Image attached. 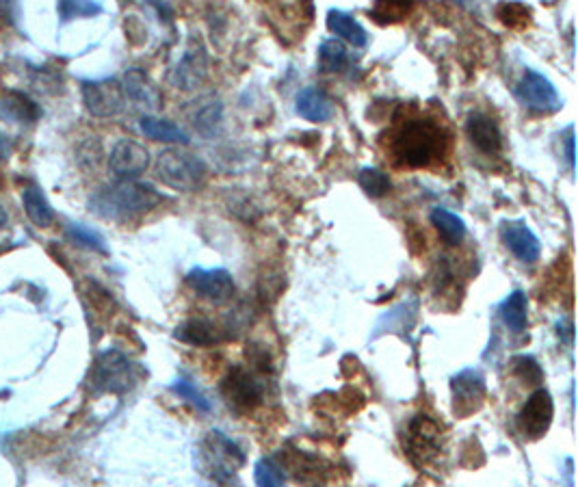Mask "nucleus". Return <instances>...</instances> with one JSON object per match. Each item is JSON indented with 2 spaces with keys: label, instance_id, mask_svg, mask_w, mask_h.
<instances>
[{
  "label": "nucleus",
  "instance_id": "obj_1",
  "mask_svg": "<svg viewBox=\"0 0 578 487\" xmlns=\"http://www.w3.org/2000/svg\"><path fill=\"white\" fill-rule=\"evenodd\" d=\"M165 200V195L156 191L152 184L133 180H120L111 187L100 189L89 200V210L96 217L111 221H130L150 213Z\"/></svg>",
  "mask_w": 578,
  "mask_h": 487
},
{
  "label": "nucleus",
  "instance_id": "obj_2",
  "mask_svg": "<svg viewBox=\"0 0 578 487\" xmlns=\"http://www.w3.org/2000/svg\"><path fill=\"white\" fill-rule=\"evenodd\" d=\"M390 150L397 163L403 167H429L440 161L446 150L444 130L429 120H410L397 130Z\"/></svg>",
  "mask_w": 578,
  "mask_h": 487
},
{
  "label": "nucleus",
  "instance_id": "obj_3",
  "mask_svg": "<svg viewBox=\"0 0 578 487\" xmlns=\"http://www.w3.org/2000/svg\"><path fill=\"white\" fill-rule=\"evenodd\" d=\"M245 464V453L226 433L213 429L197 449V466L210 481L232 483Z\"/></svg>",
  "mask_w": 578,
  "mask_h": 487
},
{
  "label": "nucleus",
  "instance_id": "obj_4",
  "mask_svg": "<svg viewBox=\"0 0 578 487\" xmlns=\"http://www.w3.org/2000/svg\"><path fill=\"white\" fill-rule=\"evenodd\" d=\"M156 176L174 191H197L208 178V167L200 156L180 148H169L156 159Z\"/></svg>",
  "mask_w": 578,
  "mask_h": 487
},
{
  "label": "nucleus",
  "instance_id": "obj_5",
  "mask_svg": "<svg viewBox=\"0 0 578 487\" xmlns=\"http://www.w3.org/2000/svg\"><path fill=\"white\" fill-rule=\"evenodd\" d=\"M139 384V368L126 353L111 349L96 360L89 375V386L98 394H126Z\"/></svg>",
  "mask_w": 578,
  "mask_h": 487
},
{
  "label": "nucleus",
  "instance_id": "obj_6",
  "mask_svg": "<svg viewBox=\"0 0 578 487\" xmlns=\"http://www.w3.org/2000/svg\"><path fill=\"white\" fill-rule=\"evenodd\" d=\"M403 449L416 466L429 464L442 449V427L425 414L414 416L403 436Z\"/></svg>",
  "mask_w": 578,
  "mask_h": 487
},
{
  "label": "nucleus",
  "instance_id": "obj_7",
  "mask_svg": "<svg viewBox=\"0 0 578 487\" xmlns=\"http://www.w3.org/2000/svg\"><path fill=\"white\" fill-rule=\"evenodd\" d=\"M221 394L232 410L252 412L265 399V386L252 371L234 366L221 381Z\"/></svg>",
  "mask_w": 578,
  "mask_h": 487
},
{
  "label": "nucleus",
  "instance_id": "obj_8",
  "mask_svg": "<svg viewBox=\"0 0 578 487\" xmlns=\"http://www.w3.org/2000/svg\"><path fill=\"white\" fill-rule=\"evenodd\" d=\"M83 104L94 117H115L126 107V94L120 81L115 78H104V81H85L83 87Z\"/></svg>",
  "mask_w": 578,
  "mask_h": 487
},
{
  "label": "nucleus",
  "instance_id": "obj_9",
  "mask_svg": "<svg viewBox=\"0 0 578 487\" xmlns=\"http://www.w3.org/2000/svg\"><path fill=\"white\" fill-rule=\"evenodd\" d=\"M451 394H453V412L459 418H468L479 412L485 403V377L477 368H464L451 377Z\"/></svg>",
  "mask_w": 578,
  "mask_h": 487
},
{
  "label": "nucleus",
  "instance_id": "obj_10",
  "mask_svg": "<svg viewBox=\"0 0 578 487\" xmlns=\"http://www.w3.org/2000/svg\"><path fill=\"white\" fill-rule=\"evenodd\" d=\"M518 98L522 100L524 107H529L537 113H557L563 107V100L559 96L557 87L550 83V78L542 72L527 70L522 76L516 89Z\"/></svg>",
  "mask_w": 578,
  "mask_h": 487
},
{
  "label": "nucleus",
  "instance_id": "obj_11",
  "mask_svg": "<svg viewBox=\"0 0 578 487\" xmlns=\"http://www.w3.org/2000/svg\"><path fill=\"white\" fill-rule=\"evenodd\" d=\"M187 284L197 297H202L215 306L228 304L236 291L232 273L226 269H191L187 273Z\"/></svg>",
  "mask_w": 578,
  "mask_h": 487
},
{
  "label": "nucleus",
  "instance_id": "obj_12",
  "mask_svg": "<svg viewBox=\"0 0 578 487\" xmlns=\"http://www.w3.org/2000/svg\"><path fill=\"white\" fill-rule=\"evenodd\" d=\"M553 416H555V401L546 388H540L531 394L527 403H524L518 416V427L524 433V438L540 440L546 436L550 425H553Z\"/></svg>",
  "mask_w": 578,
  "mask_h": 487
},
{
  "label": "nucleus",
  "instance_id": "obj_13",
  "mask_svg": "<svg viewBox=\"0 0 578 487\" xmlns=\"http://www.w3.org/2000/svg\"><path fill=\"white\" fill-rule=\"evenodd\" d=\"M208 76V55H206V48L200 42V37H193L185 55L180 57V61L176 63V68L169 76V81H172L174 87L182 89V91H191L197 89Z\"/></svg>",
  "mask_w": 578,
  "mask_h": 487
},
{
  "label": "nucleus",
  "instance_id": "obj_14",
  "mask_svg": "<svg viewBox=\"0 0 578 487\" xmlns=\"http://www.w3.org/2000/svg\"><path fill=\"white\" fill-rule=\"evenodd\" d=\"M109 167L120 180L139 178L150 167V152L133 139H120L111 150Z\"/></svg>",
  "mask_w": 578,
  "mask_h": 487
},
{
  "label": "nucleus",
  "instance_id": "obj_15",
  "mask_svg": "<svg viewBox=\"0 0 578 487\" xmlns=\"http://www.w3.org/2000/svg\"><path fill=\"white\" fill-rule=\"evenodd\" d=\"M503 243L520 262H537L542 256V245L535 232L527 226V221H505L501 226Z\"/></svg>",
  "mask_w": 578,
  "mask_h": 487
},
{
  "label": "nucleus",
  "instance_id": "obj_16",
  "mask_svg": "<svg viewBox=\"0 0 578 487\" xmlns=\"http://www.w3.org/2000/svg\"><path fill=\"white\" fill-rule=\"evenodd\" d=\"M466 133L472 146L483 154L494 156L503 150V133L490 115H485L481 111L470 113L466 122Z\"/></svg>",
  "mask_w": 578,
  "mask_h": 487
},
{
  "label": "nucleus",
  "instance_id": "obj_17",
  "mask_svg": "<svg viewBox=\"0 0 578 487\" xmlns=\"http://www.w3.org/2000/svg\"><path fill=\"white\" fill-rule=\"evenodd\" d=\"M124 94L133 100L137 107L146 109V111H159L163 98H161V91L152 83V78L139 70V68H130L124 74Z\"/></svg>",
  "mask_w": 578,
  "mask_h": 487
},
{
  "label": "nucleus",
  "instance_id": "obj_18",
  "mask_svg": "<svg viewBox=\"0 0 578 487\" xmlns=\"http://www.w3.org/2000/svg\"><path fill=\"white\" fill-rule=\"evenodd\" d=\"M174 336L180 342H187V345L193 347H208V345H217L223 338H226V332L215 323L206 317H193L187 319L185 323H180L176 327Z\"/></svg>",
  "mask_w": 578,
  "mask_h": 487
},
{
  "label": "nucleus",
  "instance_id": "obj_19",
  "mask_svg": "<svg viewBox=\"0 0 578 487\" xmlns=\"http://www.w3.org/2000/svg\"><path fill=\"white\" fill-rule=\"evenodd\" d=\"M297 113L308 122H330L334 117V102L319 87H304L295 100Z\"/></svg>",
  "mask_w": 578,
  "mask_h": 487
},
{
  "label": "nucleus",
  "instance_id": "obj_20",
  "mask_svg": "<svg viewBox=\"0 0 578 487\" xmlns=\"http://www.w3.org/2000/svg\"><path fill=\"white\" fill-rule=\"evenodd\" d=\"M0 117L13 124H35L42 117V109L22 91H9L0 98Z\"/></svg>",
  "mask_w": 578,
  "mask_h": 487
},
{
  "label": "nucleus",
  "instance_id": "obj_21",
  "mask_svg": "<svg viewBox=\"0 0 578 487\" xmlns=\"http://www.w3.org/2000/svg\"><path fill=\"white\" fill-rule=\"evenodd\" d=\"M416 312H418V301L410 299L403 301L401 306L392 308L388 314H384L382 319L377 321L373 338H379L382 334H401L410 332L416 323Z\"/></svg>",
  "mask_w": 578,
  "mask_h": 487
},
{
  "label": "nucleus",
  "instance_id": "obj_22",
  "mask_svg": "<svg viewBox=\"0 0 578 487\" xmlns=\"http://www.w3.org/2000/svg\"><path fill=\"white\" fill-rule=\"evenodd\" d=\"M327 29H330L334 35L343 37L345 42H349L356 48H364L366 42H369V35H366L364 26L347 11L332 9L330 13H327Z\"/></svg>",
  "mask_w": 578,
  "mask_h": 487
},
{
  "label": "nucleus",
  "instance_id": "obj_23",
  "mask_svg": "<svg viewBox=\"0 0 578 487\" xmlns=\"http://www.w3.org/2000/svg\"><path fill=\"white\" fill-rule=\"evenodd\" d=\"M498 312H501L503 323L514 334H520V332H524V329H527V323H529V299L522 291L509 293L503 299V304L498 306Z\"/></svg>",
  "mask_w": 578,
  "mask_h": 487
},
{
  "label": "nucleus",
  "instance_id": "obj_24",
  "mask_svg": "<svg viewBox=\"0 0 578 487\" xmlns=\"http://www.w3.org/2000/svg\"><path fill=\"white\" fill-rule=\"evenodd\" d=\"M141 133L154 139V141H163V143H180V146H187L189 143V135L182 130L180 126H176L174 122H167L161 120V117H154V115H143L141 117Z\"/></svg>",
  "mask_w": 578,
  "mask_h": 487
},
{
  "label": "nucleus",
  "instance_id": "obj_25",
  "mask_svg": "<svg viewBox=\"0 0 578 487\" xmlns=\"http://www.w3.org/2000/svg\"><path fill=\"white\" fill-rule=\"evenodd\" d=\"M431 223L433 228L438 230V234L442 236V241L446 245H459L464 241L466 236V223L462 217H457L455 213L446 208H433L431 210Z\"/></svg>",
  "mask_w": 578,
  "mask_h": 487
},
{
  "label": "nucleus",
  "instance_id": "obj_26",
  "mask_svg": "<svg viewBox=\"0 0 578 487\" xmlns=\"http://www.w3.org/2000/svg\"><path fill=\"white\" fill-rule=\"evenodd\" d=\"M24 202V213L35 223L37 228H50L52 221H55V210L48 204L44 191L39 187H29L22 195Z\"/></svg>",
  "mask_w": 578,
  "mask_h": 487
},
{
  "label": "nucleus",
  "instance_id": "obj_27",
  "mask_svg": "<svg viewBox=\"0 0 578 487\" xmlns=\"http://www.w3.org/2000/svg\"><path fill=\"white\" fill-rule=\"evenodd\" d=\"M193 104H195V113H191L193 126L200 130L202 135H213L223 117L221 102L217 98H202L200 102Z\"/></svg>",
  "mask_w": 578,
  "mask_h": 487
},
{
  "label": "nucleus",
  "instance_id": "obj_28",
  "mask_svg": "<svg viewBox=\"0 0 578 487\" xmlns=\"http://www.w3.org/2000/svg\"><path fill=\"white\" fill-rule=\"evenodd\" d=\"M349 63V52L340 39H325L319 48V68L321 72L336 74L343 72Z\"/></svg>",
  "mask_w": 578,
  "mask_h": 487
},
{
  "label": "nucleus",
  "instance_id": "obj_29",
  "mask_svg": "<svg viewBox=\"0 0 578 487\" xmlns=\"http://www.w3.org/2000/svg\"><path fill=\"white\" fill-rule=\"evenodd\" d=\"M412 7L414 0H375L371 16L382 24H392L401 22L412 11Z\"/></svg>",
  "mask_w": 578,
  "mask_h": 487
},
{
  "label": "nucleus",
  "instance_id": "obj_30",
  "mask_svg": "<svg viewBox=\"0 0 578 487\" xmlns=\"http://www.w3.org/2000/svg\"><path fill=\"white\" fill-rule=\"evenodd\" d=\"M358 184H360L362 191L366 195L375 197V200H377V197H384L392 189V182H390L388 174H384L382 169H375V167L360 169Z\"/></svg>",
  "mask_w": 578,
  "mask_h": 487
},
{
  "label": "nucleus",
  "instance_id": "obj_31",
  "mask_svg": "<svg viewBox=\"0 0 578 487\" xmlns=\"http://www.w3.org/2000/svg\"><path fill=\"white\" fill-rule=\"evenodd\" d=\"M496 16L505 26H509V29H527V26L531 24L533 13L527 5L516 3V0H509V3L498 5Z\"/></svg>",
  "mask_w": 578,
  "mask_h": 487
},
{
  "label": "nucleus",
  "instance_id": "obj_32",
  "mask_svg": "<svg viewBox=\"0 0 578 487\" xmlns=\"http://www.w3.org/2000/svg\"><path fill=\"white\" fill-rule=\"evenodd\" d=\"M291 464L295 470H293V477L297 481H321V459L319 457H314V455H308L304 451H293V457H291Z\"/></svg>",
  "mask_w": 578,
  "mask_h": 487
},
{
  "label": "nucleus",
  "instance_id": "obj_33",
  "mask_svg": "<svg viewBox=\"0 0 578 487\" xmlns=\"http://www.w3.org/2000/svg\"><path fill=\"white\" fill-rule=\"evenodd\" d=\"M102 11L104 9L98 0H59L61 22H70L76 18H94Z\"/></svg>",
  "mask_w": 578,
  "mask_h": 487
},
{
  "label": "nucleus",
  "instance_id": "obj_34",
  "mask_svg": "<svg viewBox=\"0 0 578 487\" xmlns=\"http://www.w3.org/2000/svg\"><path fill=\"white\" fill-rule=\"evenodd\" d=\"M65 232H68V236L76 245L87 247L91 249V252L107 254V241H104L96 230L83 226V223H70V226L65 228Z\"/></svg>",
  "mask_w": 578,
  "mask_h": 487
},
{
  "label": "nucleus",
  "instance_id": "obj_35",
  "mask_svg": "<svg viewBox=\"0 0 578 487\" xmlns=\"http://www.w3.org/2000/svg\"><path fill=\"white\" fill-rule=\"evenodd\" d=\"M511 371H514V375L524 381V384H540V381L544 379V371H542V366L540 362H537L533 355H516L514 360H511Z\"/></svg>",
  "mask_w": 578,
  "mask_h": 487
},
{
  "label": "nucleus",
  "instance_id": "obj_36",
  "mask_svg": "<svg viewBox=\"0 0 578 487\" xmlns=\"http://www.w3.org/2000/svg\"><path fill=\"white\" fill-rule=\"evenodd\" d=\"M254 481H256V485H262V487H278V485H284L286 472L282 466L275 464L271 457H262L260 462L256 464Z\"/></svg>",
  "mask_w": 578,
  "mask_h": 487
},
{
  "label": "nucleus",
  "instance_id": "obj_37",
  "mask_svg": "<svg viewBox=\"0 0 578 487\" xmlns=\"http://www.w3.org/2000/svg\"><path fill=\"white\" fill-rule=\"evenodd\" d=\"M172 392H176L180 399L191 401L200 412L213 410V405H210V401L206 399V394L202 390H197V386L193 384L189 377H178L172 384Z\"/></svg>",
  "mask_w": 578,
  "mask_h": 487
},
{
  "label": "nucleus",
  "instance_id": "obj_38",
  "mask_svg": "<svg viewBox=\"0 0 578 487\" xmlns=\"http://www.w3.org/2000/svg\"><path fill=\"white\" fill-rule=\"evenodd\" d=\"M148 3L161 13L165 20H172V7L167 5V0H148Z\"/></svg>",
  "mask_w": 578,
  "mask_h": 487
},
{
  "label": "nucleus",
  "instance_id": "obj_39",
  "mask_svg": "<svg viewBox=\"0 0 578 487\" xmlns=\"http://www.w3.org/2000/svg\"><path fill=\"white\" fill-rule=\"evenodd\" d=\"M566 146H568V161H570V167L574 169L576 167V152H574V130L570 128V135L566 139Z\"/></svg>",
  "mask_w": 578,
  "mask_h": 487
},
{
  "label": "nucleus",
  "instance_id": "obj_40",
  "mask_svg": "<svg viewBox=\"0 0 578 487\" xmlns=\"http://www.w3.org/2000/svg\"><path fill=\"white\" fill-rule=\"evenodd\" d=\"M9 154V139L0 133V156H7Z\"/></svg>",
  "mask_w": 578,
  "mask_h": 487
},
{
  "label": "nucleus",
  "instance_id": "obj_41",
  "mask_svg": "<svg viewBox=\"0 0 578 487\" xmlns=\"http://www.w3.org/2000/svg\"><path fill=\"white\" fill-rule=\"evenodd\" d=\"M7 221H9V215H7V210H5L3 206H0V228H3V226H5V223H7Z\"/></svg>",
  "mask_w": 578,
  "mask_h": 487
},
{
  "label": "nucleus",
  "instance_id": "obj_42",
  "mask_svg": "<svg viewBox=\"0 0 578 487\" xmlns=\"http://www.w3.org/2000/svg\"><path fill=\"white\" fill-rule=\"evenodd\" d=\"M9 5H13V0H0V7H3L5 11L9 9Z\"/></svg>",
  "mask_w": 578,
  "mask_h": 487
},
{
  "label": "nucleus",
  "instance_id": "obj_43",
  "mask_svg": "<svg viewBox=\"0 0 578 487\" xmlns=\"http://www.w3.org/2000/svg\"><path fill=\"white\" fill-rule=\"evenodd\" d=\"M459 3H466V0H459Z\"/></svg>",
  "mask_w": 578,
  "mask_h": 487
}]
</instances>
